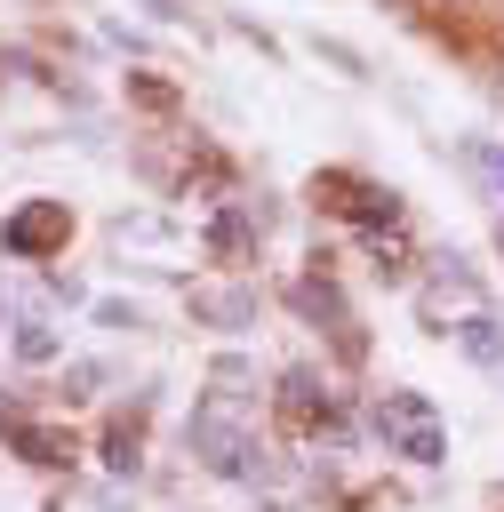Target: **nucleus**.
Listing matches in <instances>:
<instances>
[{"label":"nucleus","instance_id":"obj_10","mask_svg":"<svg viewBox=\"0 0 504 512\" xmlns=\"http://www.w3.org/2000/svg\"><path fill=\"white\" fill-rule=\"evenodd\" d=\"M456 336H464V352H472V360H504V328H496V312L456 320Z\"/></svg>","mask_w":504,"mask_h":512},{"label":"nucleus","instance_id":"obj_11","mask_svg":"<svg viewBox=\"0 0 504 512\" xmlns=\"http://www.w3.org/2000/svg\"><path fill=\"white\" fill-rule=\"evenodd\" d=\"M136 448H144L136 424H112V432H104V464H112V472H136Z\"/></svg>","mask_w":504,"mask_h":512},{"label":"nucleus","instance_id":"obj_9","mask_svg":"<svg viewBox=\"0 0 504 512\" xmlns=\"http://www.w3.org/2000/svg\"><path fill=\"white\" fill-rule=\"evenodd\" d=\"M8 448H16L24 464H72V440L48 432V424H16V416H8Z\"/></svg>","mask_w":504,"mask_h":512},{"label":"nucleus","instance_id":"obj_16","mask_svg":"<svg viewBox=\"0 0 504 512\" xmlns=\"http://www.w3.org/2000/svg\"><path fill=\"white\" fill-rule=\"evenodd\" d=\"M152 16H168V24H176V16H184V0H152Z\"/></svg>","mask_w":504,"mask_h":512},{"label":"nucleus","instance_id":"obj_14","mask_svg":"<svg viewBox=\"0 0 504 512\" xmlns=\"http://www.w3.org/2000/svg\"><path fill=\"white\" fill-rule=\"evenodd\" d=\"M128 88H136V96H144L152 112H168V104H176V88H160V80H128Z\"/></svg>","mask_w":504,"mask_h":512},{"label":"nucleus","instance_id":"obj_2","mask_svg":"<svg viewBox=\"0 0 504 512\" xmlns=\"http://www.w3.org/2000/svg\"><path fill=\"white\" fill-rule=\"evenodd\" d=\"M376 440L384 456H408V464H440L448 456V424L424 392H384L376 400Z\"/></svg>","mask_w":504,"mask_h":512},{"label":"nucleus","instance_id":"obj_1","mask_svg":"<svg viewBox=\"0 0 504 512\" xmlns=\"http://www.w3.org/2000/svg\"><path fill=\"white\" fill-rule=\"evenodd\" d=\"M192 448L208 456V472H224V480H248L256 464V400L240 392V360H224L216 368V384L200 392V408H192Z\"/></svg>","mask_w":504,"mask_h":512},{"label":"nucleus","instance_id":"obj_8","mask_svg":"<svg viewBox=\"0 0 504 512\" xmlns=\"http://www.w3.org/2000/svg\"><path fill=\"white\" fill-rule=\"evenodd\" d=\"M248 240H256L248 208H240V200H224V216L208 224V256H216V264H240V256H248Z\"/></svg>","mask_w":504,"mask_h":512},{"label":"nucleus","instance_id":"obj_7","mask_svg":"<svg viewBox=\"0 0 504 512\" xmlns=\"http://www.w3.org/2000/svg\"><path fill=\"white\" fill-rule=\"evenodd\" d=\"M192 320L248 328V320H256V296H248V288H192Z\"/></svg>","mask_w":504,"mask_h":512},{"label":"nucleus","instance_id":"obj_13","mask_svg":"<svg viewBox=\"0 0 504 512\" xmlns=\"http://www.w3.org/2000/svg\"><path fill=\"white\" fill-rule=\"evenodd\" d=\"M96 384H104L96 360H72V368H64V400H96Z\"/></svg>","mask_w":504,"mask_h":512},{"label":"nucleus","instance_id":"obj_12","mask_svg":"<svg viewBox=\"0 0 504 512\" xmlns=\"http://www.w3.org/2000/svg\"><path fill=\"white\" fill-rule=\"evenodd\" d=\"M16 352H24V360H48V352H56V328H48V320H24V328H16Z\"/></svg>","mask_w":504,"mask_h":512},{"label":"nucleus","instance_id":"obj_5","mask_svg":"<svg viewBox=\"0 0 504 512\" xmlns=\"http://www.w3.org/2000/svg\"><path fill=\"white\" fill-rule=\"evenodd\" d=\"M280 416H288V432H320V424L336 416V400H328V384H320L312 368H288V376H280Z\"/></svg>","mask_w":504,"mask_h":512},{"label":"nucleus","instance_id":"obj_15","mask_svg":"<svg viewBox=\"0 0 504 512\" xmlns=\"http://www.w3.org/2000/svg\"><path fill=\"white\" fill-rule=\"evenodd\" d=\"M480 168H488V176L504 184V144H480Z\"/></svg>","mask_w":504,"mask_h":512},{"label":"nucleus","instance_id":"obj_6","mask_svg":"<svg viewBox=\"0 0 504 512\" xmlns=\"http://www.w3.org/2000/svg\"><path fill=\"white\" fill-rule=\"evenodd\" d=\"M288 296H296V312H312V320H328V328L344 336V352H360V336H352V312H344V296L328 288V272H304V280H296Z\"/></svg>","mask_w":504,"mask_h":512},{"label":"nucleus","instance_id":"obj_3","mask_svg":"<svg viewBox=\"0 0 504 512\" xmlns=\"http://www.w3.org/2000/svg\"><path fill=\"white\" fill-rule=\"evenodd\" d=\"M72 240V208L64 200H24L8 224H0V248L16 256V264H40V256H56Z\"/></svg>","mask_w":504,"mask_h":512},{"label":"nucleus","instance_id":"obj_4","mask_svg":"<svg viewBox=\"0 0 504 512\" xmlns=\"http://www.w3.org/2000/svg\"><path fill=\"white\" fill-rule=\"evenodd\" d=\"M416 312H424V328H456V320H472V312H488V296H480V280L464 272V264H440L432 280H424V296H416Z\"/></svg>","mask_w":504,"mask_h":512}]
</instances>
